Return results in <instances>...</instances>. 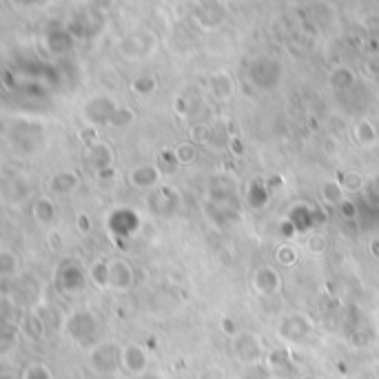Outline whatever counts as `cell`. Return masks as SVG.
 <instances>
[{
    "mask_svg": "<svg viewBox=\"0 0 379 379\" xmlns=\"http://www.w3.org/2000/svg\"><path fill=\"white\" fill-rule=\"evenodd\" d=\"M233 353L246 366H257L266 357V349L262 344V337L253 331H240L233 337Z\"/></svg>",
    "mask_w": 379,
    "mask_h": 379,
    "instance_id": "cell-1",
    "label": "cell"
},
{
    "mask_svg": "<svg viewBox=\"0 0 379 379\" xmlns=\"http://www.w3.org/2000/svg\"><path fill=\"white\" fill-rule=\"evenodd\" d=\"M120 366L126 373L133 377H140L146 373V366H149V357H146L144 349L140 344H124L122 353H120Z\"/></svg>",
    "mask_w": 379,
    "mask_h": 379,
    "instance_id": "cell-2",
    "label": "cell"
},
{
    "mask_svg": "<svg viewBox=\"0 0 379 379\" xmlns=\"http://www.w3.org/2000/svg\"><path fill=\"white\" fill-rule=\"evenodd\" d=\"M120 353H122V346L118 344H100L98 349H93L91 353V366L96 368L100 373H113L115 368L120 366Z\"/></svg>",
    "mask_w": 379,
    "mask_h": 379,
    "instance_id": "cell-3",
    "label": "cell"
},
{
    "mask_svg": "<svg viewBox=\"0 0 379 379\" xmlns=\"http://www.w3.org/2000/svg\"><path fill=\"white\" fill-rule=\"evenodd\" d=\"M311 331H313L311 320L307 315H300V313L289 315V318H284L280 324V335L289 342H302Z\"/></svg>",
    "mask_w": 379,
    "mask_h": 379,
    "instance_id": "cell-4",
    "label": "cell"
},
{
    "mask_svg": "<svg viewBox=\"0 0 379 379\" xmlns=\"http://www.w3.org/2000/svg\"><path fill=\"white\" fill-rule=\"evenodd\" d=\"M93 333H96V320L93 315L87 311H80L76 313L73 318L69 320V335L76 340L78 344H91L93 340Z\"/></svg>",
    "mask_w": 379,
    "mask_h": 379,
    "instance_id": "cell-5",
    "label": "cell"
},
{
    "mask_svg": "<svg viewBox=\"0 0 379 379\" xmlns=\"http://www.w3.org/2000/svg\"><path fill=\"white\" fill-rule=\"evenodd\" d=\"M133 284V271L124 260H111L109 262V289L124 293Z\"/></svg>",
    "mask_w": 379,
    "mask_h": 379,
    "instance_id": "cell-6",
    "label": "cell"
},
{
    "mask_svg": "<svg viewBox=\"0 0 379 379\" xmlns=\"http://www.w3.org/2000/svg\"><path fill=\"white\" fill-rule=\"evenodd\" d=\"M253 286H255L260 295L273 298V295H278L282 291V280L271 266H260L255 271V275H253Z\"/></svg>",
    "mask_w": 379,
    "mask_h": 379,
    "instance_id": "cell-7",
    "label": "cell"
},
{
    "mask_svg": "<svg viewBox=\"0 0 379 379\" xmlns=\"http://www.w3.org/2000/svg\"><path fill=\"white\" fill-rule=\"evenodd\" d=\"M211 91H213V96L220 98V100H229L233 96L235 91V84H233V78L229 76L224 71H217L211 76Z\"/></svg>",
    "mask_w": 379,
    "mask_h": 379,
    "instance_id": "cell-8",
    "label": "cell"
},
{
    "mask_svg": "<svg viewBox=\"0 0 379 379\" xmlns=\"http://www.w3.org/2000/svg\"><path fill=\"white\" fill-rule=\"evenodd\" d=\"M344 186H342V182H333V180H329V182H324L322 184V197H324V202L326 204H331V206H340L342 202H344Z\"/></svg>",
    "mask_w": 379,
    "mask_h": 379,
    "instance_id": "cell-9",
    "label": "cell"
},
{
    "mask_svg": "<svg viewBox=\"0 0 379 379\" xmlns=\"http://www.w3.org/2000/svg\"><path fill=\"white\" fill-rule=\"evenodd\" d=\"M89 278L98 289H109V262H98V264H93L89 271Z\"/></svg>",
    "mask_w": 379,
    "mask_h": 379,
    "instance_id": "cell-10",
    "label": "cell"
},
{
    "mask_svg": "<svg viewBox=\"0 0 379 379\" xmlns=\"http://www.w3.org/2000/svg\"><path fill=\"white\" fill-rule=\"evenodd\" d=\"M20 342V333H18V326L12 324H5V331H3V342H0V353L7 355L12 349H16Z\"/></svg>",
    "mask_w": 379,
    "mask_h": 379,
    "instance_id": "cell-11",
    "label": "cell"
},
{
    "mask_svg": "<svg viewBox=\"0 0 379 379\" xmlns=\"http://www.w3.org/2000/svg\"><path fill=\"white\" fill-rule=\"evenodd\" d=\"M23 379H54V375H51L49 366L42 364V362H31L25 366L23 371Z\"/></svg>",
    "mask_w": 379,
    "mask_h": 379,
    "instance_id": "cell-12",
    "label": "cell"
},
{
    "mask_svg": "<svg viewBox=\"0 0 379 379\" xmlns=\"http://www.w3.org/2000/svg\"><path fill=\"white\" fill-rule=\"evenodd\" d=\"M34 217L42 224H49L51 220H54V204H51L47 197H40L34 206Z\"/></svg>",
    "mask_w": 379,
    "mask_h": 379,
    "instance_id": "cell-13",
    "label": "cell"
},
{
    "mask_svg": "<svg viewBox=\"0 0 379 379\" xmlns=\"http://www.w3.org/2000/svg\"><path fill=\"white\" fill-rule=\"evenodd\" d=\"M23 331L29 337H34V340H42V335H45V324H42L38 315H27L23 322Z\"/></svg>",
    "mask_w": 379,
    "mask_h": 379,
    "instance_id": "cell-14",
    "label": "cell"
},
{
    "mask_svg": "<svg viewBox=\"0 0 379 379\" xmlns=\"http://www.w3.org/2000/svg\"><path fill=\"white\" fill-rule=\"evenodd\" d=\"M355 133H357V140H360L362 144H371V142L377 140V133L373 129V122L371 120H364V122L357 124Z\"/></svg>",
    "mask_w": 379,
    "mask_h": 379,
    "instance_id": "cell-15",
    "label": "cell"
},
{
    "mask_svg": "<svg viewBox=\"0 0 379 379\" xmlns=\"http://www.w3.org/2000/svg\"><path fill=\"white\" fill-rule=\"evenodd\" d=\"M353 82H355V76H353V71H351V69L340 67V69H337V71L333 73V87H337V89L351 87Z\"/></svg>",
    "mask_w": 379,
    "mask_h": 379,
    "instance_id": "cell-16",
    "label": "cell"
},
{
    "mask_svg": "<svg viewBox=\"0 0 379 379\" xmlns=\"http://www.w3.org/2000/svg\"><path fill=\"white\" fill-rule=\"evenodd\" d=\"M14 262H18V257L14 255V253L9 251H3L0 253V271H3V275H12V273L18 269V264H14Z\"/></svg>",
    "mask_w": 379,
    "mask_h": 379,
    "instance_id": "cell-17",
    "label": "cell"
},
{
    "mask_svg": "<svg viewBox=\"0 0 379 379\" xmlns=\"http://www.w3.org/2000/svg\"><path fill=\"white\" fill-rule=\"evenodd\" d=\"M188 135H191V142L202 144V142H206L211 138V129H208L206 124H195V126H191Z\"/></svg>",
    "mask_w": 379,
    "mask_h": 379,
    "instance_id": "cell-18",
    "label": "cell"
},
{
    "mask_svg": "<svg viewBox=\"0 0 379 379\" xmlns=\"http://www.w3.org/2000/svg\"><path fill=\"white\" fill-rule=\"evenodd\" d=\"M175 160H177V162H182V164L193 162V160H195V149H193L191 144L177 146V149H175Z\"/></svg>",
    "mask_w": 379,
    "mask_h": 379,
    "instance_id": "cell-19",
    "label": "cell"
},
{
    "mask_svg": "<svg viewBox=\"0 0 379 379\" xmlns=\"http://www.w3.org/2000/svg\"><path fill=\"white\" fill-rule=\"evenodd\" d=\"M342 186H344V191H357V188H362V177L357 175L355 171H349L344 175Z\"/></svg>",
    "mask_w": 379,
    "mask_h": 379,
    "instance_id": "cell-20",
    "label": "cell"
},
{
    "mask_svg": "<svg viewBox=\"0 0 379 379\" xmlns=\"http://www.w3.org/2000/svg\"><path fill=\"white\" fill-rule=\"evenodd\" d=\"M309 251L313 255H318V253H324L326 251V237L324 235H315L309 240Z\"/></svg>",
    "mask_w": 379,
    "mask_h": 379,
    "instance_id": "cell-21",
    "label": "cell"
},
{
    "mask_svg": "<svg viewBox=\"0 0 379 379\" xmlns=\"http://www.w3.org/2000/svg\"><path fill=\"white\" fill-rule=\"evenodd\" d=\"M357 379H379V362H375V364H371V366H366Z\"/></svg>",
    "mask_w": 379,
    "mask_h": 379,
    "instance_id": "cell-22",
    "label": "cell"
},
{
    "mask_svg": "<svg viewBox=\"0 0 379 379\" xmlns=\"http://www.w3.org/2000/svg\"><path fill=\"white\" fill-rule=\"evenodd\" d=\"M366 71L371 73V76H379V54L371 56L366 62Z\"/></svg>",
    "mask_w": 379,
    "mask_h": 379,
    "instance_id": "cell-23",
    "label": "cell"
},
{
    "mask_svg": "<svg viewBox=\"0 0 379 379\" xmlns=\"http://www.w3.org/2000/svg\"><path fill=\"white\" fill-rule=\"evenodd\" d=\"M269 379H284V377H269Z\"/></svg>",
    "mask_w": 379,
    "mask_h": 379,
    "instance_id": "cell-24",
    "label": "cell"
}]
</instances>
